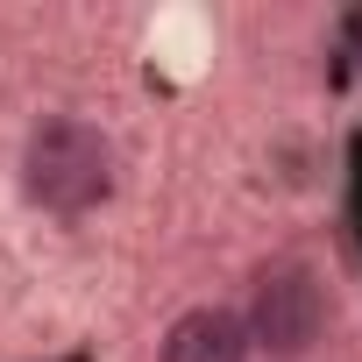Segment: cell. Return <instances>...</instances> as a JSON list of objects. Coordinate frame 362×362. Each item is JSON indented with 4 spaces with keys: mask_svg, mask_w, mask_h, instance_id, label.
<instances>
[{
    "mask_svg": "<svg viewBox=\"0 0 362 362\" xmlns=\"http://www.w3.org/2000/svg\"><path fill=\"white\" fill-rule=\"evenodd\" d=\"M22 192L50 214H86L114 192V142L86 121H43L22 149Z\"/></svg>",
    "mask_w": 362,
    "mask_h": 362,
    "instance_id": "6da1fadb",
    "label": "cell"
},
{
    "mask_svg": "<svg viewBox=\"0 0 362 362\" xmlns=\"http://www.w3.org/2000/svg\"><path fill=\"white\" fill-rule=\"evenodd\" d=\"M242 327H249V341H263L270 355H305V348L320 341V327H327V291H320V277L298 270V263L263 270L256 305H249Z\"/></svg>",
    "mask_w": 362,
    "mask_h": 362,
    "instance_id": "7a4b0ae2",
    "label": "cell"
},
{
    "mask_svg": "<svg viewBox=\"0 0 362 362\" xmlns=\"http://www.w3.org/2000/svg\"><path fill=\"white\" fill-rule=\"evenodd\" d=\"M163 362H249V327L228 305H192L185 320H170Z\"/></svg>",
    "mask_w": 362,
    "mask_h": 362,
    "instance_id": "3957f363",
    "label": "cell"
}]
</instances>
